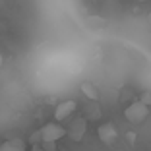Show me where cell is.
Returning a JSON list of instances; mask_svg holds the SVG:
<instances>
[{"label":"cell","mask_w":151,"mask_h":151,"mask_svg":"<svg viewBox=\"0 0 151 151\" xmlns=\"http://www.w3.org/2000/svg\"><path fill=\"white\" fill-rule=\"evenodd\" d=\"M64 136H68V132H66V128L60 126L58 122H49V124H45L43 128H41V138L47 143H56L58 139L64 138Z\"/></svg>","instance_id":"7a4b0ae2"},{"label":"cell","mask_w":151,"mask_h":151,"mask_svg":"<svg viewBox=\"0 0 151 151\" xmlns=\"http://www.w3.org/2000/svg\"><path fill=\"white\" fill-rule=\"evenodd\" d=\"M0 145H2V143H0Z\"/></svg>","instance_id":"4fadbf2b"},{"label":"cell","mask_w":151,"mask_h":151,"mask_svg":"<svg viewBox=\"0 0 151 151\" xmlns=\"http://www.w3.org/2000/svg\"><path fill=\"white\" fill-rule=\"evenodd\" d=\"M147 116H149V107L142 101H134L124 109V118L130 124H142Z\"/></svg>","instance_id":"6da1fadb"},{"label":"cell","mask_w":151,"mask_h":151,"mask_svg":"<svg viewBox=\"0 0 151 151\" xmlns=\"http://www.w3.org/2000/svg\"><path fill=\"white\" fill-rule=\"evenodd\" d=\"M4 66V58H2V54H0V68Z\"/></svg>","instance_id":"7c38bea8"},{"label":"cell","mask_w":151,"mask_h":151,"mask_svg":"<svg viewBox=\"0 0 151 151\" xmlns=\"http://www.w3.org/2000/svg\"><path fill=\"white\" fill-rule=\"evenodd\" d=\"M31 151H47V149H45L43 145H33V147H31Z\"/></svg>","instance_id":"30bf717a"},{"label":"cell","mask_w":151,"mask_h":151,"mask_svg":"<svg viewBox=\"0 0 151 151\" xmlns=\"http://www.w3.org/2000/svg\"><path fill=\"white\" fill-rule=\"evenodd\" d=\"M0 151H25V143L19 138H12L0 145Z\"/></svg>","instance_id":"8992f818"},{"label":"cell","mask_w":151,"mask_h":151,"mask_svg":"<svg viewBox=\"0 0 151 151\" xmlns=\"http://www.w3.org/2000/svg\"><path fill=\"white\" fill-rule=\"evenodd\" d=\"M81 93H83L89 101H97V99H99L97 87H95L93 83H89V81H83V83H81Z\"/></svg>","instance_id":"52a82bcc"},{"label":"cell","mask_w":151,"mask_h":151,"mask_svg":"<svg viewBox=\"0 0 151 151\" xmlns=\"http://www.w3.org/2000/svg\"><path fill=\"white\" fill-rule=\"evenodd\" d=\"M66 132H68V138L70 139L81 142V138H83L85 132H87V118H83V116H76L74 120H70Z\"/></svg>","instance_id":"3957f363"},{"label":"cell","mask_w":151,"mask_h":151,"mask_svg":"<svg viewBox=\"0 0 151 151\" xmlns=\"http://www.w3.org/2000/svg\"><path fill=\"white\" fill-rule=\"evenodd\" d=\"M87 118L89 120H99L101 118V109H99V105H95V101H91L87 105Z\"/></svg>","instance_id":"ba28073f"},{"label":"cell","mask_w":151,"mask_h":151,"mask_svg":"<svg viewBox=\"0 0 151 151\" xmlns=\"http://www.w3.org/2000/svg\"><path fill=\"white\" fill-rule=\"evenodd\" d=\"M97 136L105 145H112V143L116 142V138H118V132H116V128L111 122H103L97 128Z\"/></svg>","instance_id":"277c9868"},{"label":"cell","mask_w":151,"mask_h":151,"mask_svg":"<svg viewBox=\"0 0 151 151\" xmlns=\"http://www.w3.org/2000/svg\"><path fill=\"white\" fill-rule=\"evenodd\" d=\"M76 109H78V103H76V101H62L56 107V111H54V118H56L58 122L68 120L76 112Z\"/></svg>","instance_id":"5b68a950"},{"label":"cell","mask_w":151,"mask_h":151,"mask_svg":"<svg viewBox=\"0 0 151 151\" xmlns=\"http://www.w3.org/2000/svg\"><path fill=\"white\" fill-rule=\"evenodd\" d=\"M139 101H142V103H145L147 107H151V93H149V91H145V93L142 95V99H139Z\"/></svg>","instance_id":"9c48e42d"},{"label":"cell","mask_w":151,"mask_h":151,"mask_svg":"<svg viewBox=\"0 0 151 151\" xmlns=\"http://www.w3.org/2000/svg\"><path fill=\"white\" fill-rule=\"evenodd\" d=\"M147 23H149V29H151V12H149V16H147Z\"/></svg>","instance_id":"8fae6325"}]
</instances>
